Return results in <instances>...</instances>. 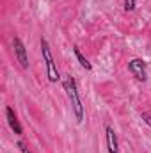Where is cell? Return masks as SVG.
<instances>
[{
	"label": "cell",
	"instance_id": "cell-3",
	"mask_svg": "<svg viewBox=\"0 0 151 153\" xmlns=\"http://www.w3.org/2000/svg\"><path fill=\"white\" fill-rule=\"evenodd\" d=\"M146 66H148V64H146V61H144V59L135 57V59H132V61L128 62V71L135 76L139 82H146V80H148Z\"/></svg>",
	"mask_w": 151,
	"mask_h": 153
},
{
	"label": "cell",
	"instance_id": "cell-1",
	"mask_svg": "<svg viewBox=\"0 0 151 153\" xmlns=\"http://www.w3.org/2000/svg\"><path fill=\"white\" fill-rule=\"evenodd\" d=\"M64 89L68 93V98L71 102V109H73V114H75L76 121L78 123H84V117H85V111H84V103H82V98L78 94V87H76V80L75 76L68 75L64 80Z\"/></svg>",
	"mask_w": 151,
	"mask_h": 153
},
{
	"label": "cell",
	"instance_id": "cell-6",
	"mask_svg": "<svg viewBox=\"0 0 151 153\" xmlns=\"http://www.w3.org/2000/svg\"><path fill=\"white\" fill-rule=\"evenodd\" d=\"M105 141H107V152L109 153H119V143H117V135L114 132L112 126H105Z\"/></svg>",
	"mask_w": 151,
	"mask_h": 153
},
{
	"label": "cell",
	"instance_id": "cell-2",
	"mask_svg": "<svg viewBox=\"0 0 151 153\" xmlns=\"http://www.w3.org/2000/svg\"><path fill=\"white\" fill-rule=\"evenodd\" d=\"M41 53H43V61H44V64H46V75H48V80L50 82H59L61 80V73H59V70H57V64H55V61H53V55H52V50H50V45H48V41L44 38H41Z\"/></svg>",
	"mask_w": 151,
	"mask_h": 153
},
{
	"label": "cell",
	"instance_id": "cell-9",
	"mask_svg": "<svg viewBox=\"0 0 151 153\" xmlns=\"http://www.w3.org/2000/svg\"><path fill=\"white\" fill-rule=\"evenodd\" d=\"M141 119H142L148 126H151V114H148V112H141Z\"/></svg>",
	"mask_w": 151,
	"mask_h": 153
},
{
	"label": "cell",
	"instance_id": "cell-10",
	"mask_svg": "<svg viewBox=\"0 0 151 153\" xmlns=\"http://www.w3.org/2000/svg\"><path fill=\"white\" fill-rule=\"evenodd\" d=\"M18 148H20V152H21V153H32L29 148H27V146H25V144H23V143H21V141L18 143Z\"/></svg>",
	"mask_w": 151,
	"mask_h": 153
},
{
	"label": "cell",
	"instance_id": "cell-5",
	"mask_svg": "<svg viewBox=\"0 0 151 153\" xmlns=\"http://www.w3.org/2000/svg\"><path fill=\"white\" fill-rule=\"evenodd\" d=\"M5 119H7L11 130L16 135H23V126H21V123H20V119H18V116H16L13 107H5Z\"/></svg>",
	"mask_w": 151,
	"mask_h": 153
},
{
	"label": "cell",
	"instance_id": "cell-8",
	"mask_svg": "<svg viewBox=\"0 0 151 153\" xmlns=\"http://www.w3.org/2000/svg\"><path fill=\"white\" fill-rule=\"evenodd\" d=\"M137 7V0H124V11H133Z\"/></svg>",
	"mask_w": 151,
	"mask_h": 153
},
{
	"label": "cell",
	"instance_id": "cell-4",
	"mask_svg": "<svg viewBox=\"0 0 151 153\" xmlns=\"http://www.w3.org/2000/svg\"><path fill=\"white\" fill-rule=\"evenodd\" d=\"M13 48H14V57H16V61L20 62V66L23 68V70H27L29 68V53H27V48H25V45H23V41L18 38V36H14L13 38Z\"/></svg>",
	"mask_w": 151,
	"mask_h": 153
},
{
	"label": "cell",
	"instance_id": "cell-7",
	"mask_svg": "<svg viewBox=\"0 0 151 153\" xmlns=\"http://www.w3.org/2000/svg\"><path fill=\"white\" fill-rule=\"evenodd\" d=\"M73 53H75L76 61L80 62V66H82L84 70H87V71H91V70H93V64H91L84 55H82V52H80V48H78V46H73Z\"/></svg>",
	"mask_w": 151,
	"mask_h": 153
}]
</instances>
